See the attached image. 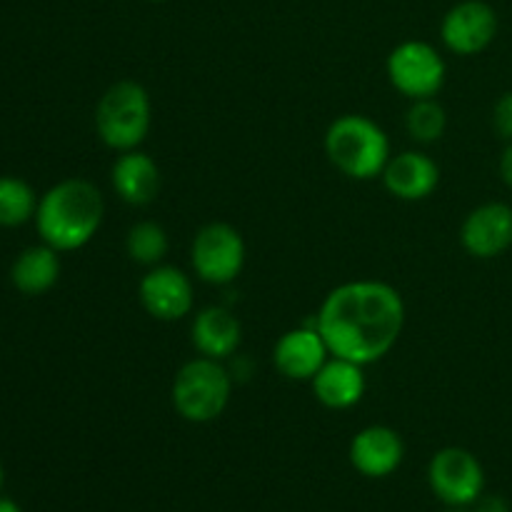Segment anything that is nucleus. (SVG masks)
<instances>
[{"label":"nucleus","instance_id":"1","mask_svg":"<svg viewBox=\"0 0 512 512\" xmlns=\"http://www.w3.org/2000/svg\"><path fill=\"white\" fill-rule=\"evenodd\" d=\"M315 325L330 355L368 368L383 360L403 335L405 300L398 288L383 280H348L325 295Z\"/></svg>","mask_w":512,"mask_h":512},{"label":"nucleus","instance_id":"2","mask_svg":"<svg viewBox=\"0 0 512 512\" xmlns=\"http://www.w3.org/2000/svg\"><path fill=\"white\" fill-rule=\"evenodd\" d=\"M103 218L105 200L98 185L85 178H65L40 195L33 223L40 243L58 253H73L98 235Z\"/></svg>","mask_w":512,"mask_h":512},{"label":"nucleus","instance_id":"3","mask_svg":"<svg viewBox=\"0 0 512 512\" xmlns=\"http://www.w3.org/2000/svg\"><path fill=\"white\" fill-rule=\"evenodd\" d=\"M325 155L350 180L368 183L383 175L390 160V138L383 125L360 113H345L325 130Z\"/></svg>","mask_w":512,"mask_h":512},{"label":"nucleus","instance_id":"4","mask_svg":"<svg viewBox=\"0 0 512 512\" xmlns=\"http://www.w3.org/2000/svg\"><path fill=\"white\" fill-rule=\"evenodd\" d=\"M153 105L145 85L138 80H118L110 85L95 108V133L105 148L115 153L138 150L148 138Z\"/></svg>","mask_w":512,"mask_h":512},{"label":"nucleus","instance_id":"5","mask_svg":"<svg viewBox=\"0 0 512 512\" xmlns=\"http://www.w3.org/2000/svg\"><path fill=\"white\" fill-rule=\"evenodd\" d=\"M230 395H233V378L228 368L223 360L205 358V355L188 360L175 373L170 388L175 413L195 425L218 420L228 408Z\"/></svg>","mask_w":512,"mask_h":512},{"label":"nucleus","instance_id":"6","mask_svg":"<svg viewBox=\"0 0 512 512\" xmlns=\"http://www.w3.org/2000/svg\"><path fill=\"white\" fill-rule=\"evenodd\" d=\"M390 85L410 100L435 98L448 78V65L438 48L425 40H405L395 45L385 63Z\"/></svg>","mask_w":512,"mask_h":512},{"label":"nucleus","instance_id":"7","mask_svg":"<svg viewBox=\"0 0 512 512\" xmlns=\"http://www.w3.org/2000/svg\"><path fill=\"white\" fill-rule=\"evenodd\" d=\"M248 248L238 228L230 223H208L195 233L190 263L198 280L208 285H230L243 273Z\"/></svg>","mask_w":512,"mask_h":512},{"label":"nucleus","instance_id":"8","mask_svg":"<svg viewBox=\"0 0 512 512\" xmlns=\"http://www.w3.org/2000/svg\"><path fill=\"white\" fill-rule=\"evenodd\" d=\"M430 490L450 508H465L483 498L485 470L465 448H443L428 465Z\"/></svg>","mask_w":512,"mask_h":512},{"label":"nucleus","instance_id":"9","mask_svg":"<svg viewBox=\"0 0 512 512\" xmlns=\"http://www.w3.org/2000/svg\"><path fill=\"white\" fill-rule=\"evenodd\" d=\"M138 298L150 318L175 323V320H183L185 315L193 313V280L185 270L175 268V265H153L140 278Z\"/></svg>","mask_w":512,"mask_h":512},{"label":"nucleus","instance_id":"10","mask_svg":"<svg viewBox=\"0 0 512 512\" xmlns=\"http://www.w3.org/2000/svg\"><path fill=\"white\" fill-rule=\"evenodd\" d=\"M498 35V13L485 0H463L440 23L443 45L455 55H478Z\"/></svg>","mask_w":512,"mask_h":512},{"label":"nucleus","instance_id":"11","mask_svg":"<svg viewBox=\"0 0 512 512\" xmlns=\"http://www.w3.org/2000/svg\"><path fill=\"white\" fill-rule=\"evenodd\" d=\"M460 243L465 253L490 260L512 248V205L483 203L465 215L460 225Z\"/></svg>","mask_w":512,"mask_h":512},{"label":"nucleus","instance_id":"12","mask_svg":"<svg viewBox=\"0 0 512 512\" xmlns=\"http://www.w3.org/2000/svg\"><path fill=\"white\" fill-rule=\"evenodd\" d=\"M330 348L318 325H300L278 338L273 348V363L288 380H313L328 363Z\"/></svg>","mask_w":512,"mask_h":512},{"label":"nucleus","instance_id":"13","mask_svg":"<svg viewBox=\"0 0 512 512\" xmlns=\"http://www.w3.org/2000/svg\"><path fill=\"white\" fill-rule=\"evenodd\" d=\"M380 180L393 198L418 203L430 198L440 185V165L420 150H403L390 155Z\"/></svg>","mask_w":512,"mask_h":512},{"label":"nucleus","instance_id":"14","mask_svg":"<svg viewBox=\"0 0 512 512\" xmlns=\"http://www.w3.org/2000/svg\"><path fill=\"white\" fill-rule=\"evenodd\" d=\"M350 463L365 478H388L400 468L405 445L398 430L388 425H368L350 440Z\"/></svg>","mask_w":512,"mask_h":512},{"label":"nucleus","instance_id":"15","mask_svg":"<svg viewBox=\"0 0 512 512\" xmlns=\"http://www.w3.org/2000/svg\"><path fill=\"white\" fill-rule=\"evenodd\" d=\"M310 385H313L315 400L320 405L330 410H348L358 405L363 400L365 390H368L365 365L330 355L328 363L315 373Z\"/></svg>","mask_w":512,"mask_h":512},{"label":"nucleus","instance_id":"16","mask_svg":"<svg viewBox=\"0 0 512 512\" xmlns=\"http://www.w3.org/2000/svg\"><path fill=\"white\" fill-rule=\"evenodd\" d=\"M110 185L123 203L145 208L160 193V168L143 150H125L118 153L110 168Z\"/></svg>","mask_w":512,"mask_h":512},{"label":"nucleus","instance_id":"17","mask_svg":"<svg viewBox=\"0 0 512 512\" xmlns=\"http://www.w3.org/2000/svg\"><path fill=\"white\" fill-rule=\"evenodd\" d=\"M190 340L205 358L228 360L243 340V325L223 305H208L193 315Z\"/></svg>","mask_w":512,"mask_h":512},{"label":"nucleus","instance_id":"18","mask_svg":"<svg viewBox=\"0 0 512 512\" xmlns=\"http://www.w3.org/2000/svg\"><path fill=\"white\" fill-rule=\"evenodd\" d=\"M60 278V253L50 245H30L18 258L13 260L10 268V280L15 290L23 295H43L50 288H55Z\"/></svg>","mask_w":512,"mask_h":512},{"label":"nucleus","instance_id":"19","mask_svg":"<svg viewBox=\"0 0 512 512\" xmlns=\"http://www.w3.org/2000/svg\"><path fill=\"white\" fill-rule=\"evenodd\" d=\"M38 200L28 180L18 175H0V228L30 223L38 210Z\"/></svg>","mask_w":512,"mask_h":512},{"label":"nucleus","instance_id":"20","mask_svg":"<svg viewBox=\"0 0 512 512\" xmlns=\"http://www.w3.org/2000/svg\"><path fill=\"white\" fill-rule=\"evenodd\" d=\"M170 250L168 233L160 223L153 220H140L125 235V253L133 263L143 265V268H153L165 260Z\"/></svg>","mask_w":512,"mask_h":512},{"label":"nucleus","instance_id":"21","mask_svg":"<svg viewBox=\"0 0 512 512\" xmlns=\"http://www.w3.org/2000/svg\"><path fill=\"white\" fill-rule=\"evenodd\" d=\"M405 128H408V135L415 143H438L445 135V128H448V113L435 98L413 100L408 115H405Z\"/></svg>","mask_w":512,"mask_h":512},{"label":"nucleus","instance_id":"22","mask_svg":"<svg viewBox=\"0 0 512 512\" xmlns=\"http://www.w3.org/2000/svg\"><path fill=\"white\" fill-rule=\"evenodd\" d=\"M493 128L503 140L512 143V90L503 93L493 108Z\"/></svg>","mask_w":512,"mask_h":512},{"label":"nucleus","instance_id":"23","mask_svg":"<svg viewBox=\"0 0 512 512\" xmlns=\"http://www.w3.org/2000/svg\"><path fill=\"white\" fill-rule=\"evenodd\" d=\"M500 178H503V183L512 188V143H508V148L503 150V155H500Z\"/></svg>","mask_w":512,"mask_h":512},{"label":"nucleus","instance_id":"24","mask_svg":"<svg viewBox=\"0 0 512 512\" xmlns=\"http://www.w3.org/2000/svg\"><path fill=\"white\" fill-rule=\"evenodd\" d=\"M478 512H508V503L503 498H498V495H493V498L480 500Z\"/></svg>","mask_w":512,"mask_h":512},{"label":"nucleus","instance_id":"25","mask_svg":"<svg viewBox=\"0 0 512 512\" xmlns=\"http://www.w3.org/2000/svg\"><path fill=\"white\" fill-rule=\"evenodd\" d=\"M0 512H23L20 505L10 498H0Z\"/></svg>","mask_w":512,"mask_h":512},{"label":"nucleus","instance_id":"26","mask_svg":"<svg viewBox=\"0 0 512 512\" xmlns=\"http://www.w3.org/2000/svg\"><path fill=\"white\" fill-rule=\"evenodd\" d=\"M0 485H3V465H0Z\"/></svg>","mask_w":512,"mask_h":512},{"label":"nucleus","instance_id":"27","mask_svg":"<svg viewBox=\"0 0 512 512\" xmlns=\"http://www.w3.org/2000/svg\"><path fill=\"white\" fill-rule=\"evenodd\" d=\"M448 512H465V510H460V508H453V510H448Z\"/></svg>","mask_w":512,"mask_h":512},{"label":"nucleus","instance_id":"28","mask_svg":"<svg viewBox=\"0 0 512 512\" xmlns=\"http://www.w3.org/2000/svg\"><path fill=\"white\" fill-rule=\"evenodd\" d=\"M150 3H165V0H150Z\"/></svg>","mask_w":512,"mask_h":512}]
</instances>
